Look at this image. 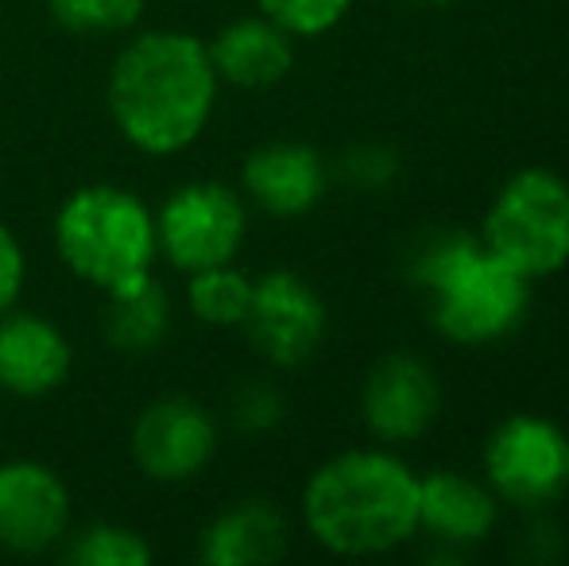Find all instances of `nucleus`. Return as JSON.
<instances>
[{
	"label": "nucleus",
	"instance_id": "f3484780",
	"mask_svg": "<svg viewBox=\"0 0 569 566\" xmlns=\"http://www.w3.org/2000/svg\"><path fill=\"white\" fill-rule=\"evenodd\" d=\"M109 322H106V334L117 349L124 354H148L156 349V341H163L167 334V291L163 284H156L151 276L143 287L136 291H124V295H109Z\"/></svg>",
	"mask_w": 569,
	"mask_h": 566
},
{
	"label": "nucleus",
	"instance_id": "1a4fd4ad",
	"mask_svg": "<svg viewBox=\"0 0 569 566\" xmlns=\"http://www.w3.org/2000/svg\"><path fill=\"white\" fill-rule=\"evenodd\" d=\"M218 454V419L190 396L151 400L132 424V458L151 481H190Z\"/></svg>",
	"mask_w": 569,
	"mask_h": 566
},
{
	"label": "nucleus",
	"instance_id": "ddd939ff",
	"mask_svg": "<svg viewBox=\"0 0 569 566\" xmlns=\"http://www.w3.org/2000/svg\"><path fill=\"white\" fill-rule=\"evenodd\" d=\"M70 341L54 322L23 310L0 315V388L12 396H47L67 380Z\"/></svg>",
	"mask_w": 569,
	"mask_h": 566
},
{
	"label": "nucleus",
	"instance_id": "2eb2a0df",
	"mask_svg": "<svg viewBox=\"0 0 569 566\" xmlns=\"http://www.w3.org/2000/svg\"><path fill=\"white\" fill-rule=\"evenodd\" d=\"M210 62L218 70V82L240 86V90H268V86L283 82L295 67V47L283 28L268 20V16H248V20H232L206 43Z\"/></svg>",
	"mask_w": 569,
	"mask_h": 566
},
{
	"label": "nucleus",
	"instance_id": "412c9836",
	"mask_svg": "<svg viewBox=\"0 0 569 566\" xmlns=\"http://www.w3.org/2000/svg\"><path fill=\"white\" fill-rule=\"evenodd\" d=\"M256 4H260V16H268L291 39H315L338 28L352 0H256Z\"/></svg>",
	"mask_w": 569,
	"mask_h": 566
},
{
	"label": "nucleus",
	"instance_id": "f03ea898",
	"mask_svg": "<svg viewBox=\"0 0 569 566\" xmlns=\"http://www.w3.org/2000/svg\"><path fill=\"white\" fill-rule=\"evenodd\" d=\"M307 532L333 555H383L419 536V474L391 450H345L302 489Z\"/></svg>",
	"mask_w": 569,
	"mask_h": 566
},
{
	"label": "nucleus",
	"instance_id": "393cba45",
	"mask_svg": "<svg viewBox=\"0 0 569 566\" xmlns=\"http://www.w3.org/2000/svg\"><path fill=\"white\" fill-rule=\"evenodd\" d=\"M407 4H422V8H442V4H453V0H407Z\"/></svg>",
	"mask_w": 569,
	"mask_h": 566
},
{
	"label": "nucleus",
	"instance_id": "0eeeda50",
	"mask_svg": "<svg viewBox=\"0 0 569 566\" xmlns=\"http://www.w3.org/2000/svg\"><path fill=\"white\" fill-rule=\"evenodd\" d=\"M248 234L244 198L226 182H187L179 187L156 218V237L163 257L179 272L232 265Z\"/></svg>",
	"mask_w": 569,
	"mask_h": 566
},
{
	"label": "nucleus",
	"instance_id": "b1692460",
	"mask_svg": "<svg viewBox=\"0 0 569 566\" xmlns=\"http://www.w3.org/2000/svg\"><path fill=\"white\" fill-rule=\"evenodd\" d=\"M20 287H23V249L12 229L0 221V315L12 310Z\"/></svg>",
	"mask_w": 569,
	"mask_h": 566
},
{
	"label": "nucleus",
	"instance_id": "39448f33",
	"mask_svg": "<svg viewBox=\"0 0 569 566\" xmlns=\"http://www.w3.org/2000/svg\"><path fill=\"white\" fill-rule=\"evenodd\" d=\"M480 241L523 280L558 276L569 265V182L547 167L516 171L496 190Z\"/></svg>",
	"mask_w": 569,
	"mask_h": 566
},
{
	"label": "nucleus",
	"instance_id": "f8f14e48",
	"mask_svg": "<svg viewBox=\"0 0 569 566\" xmlns=\"http://www.w3.org/2000/svg\"><path fill=\"white\" fill-rule=\"evenodd\" d=\"M240 182H244V195L271 218H302L326 198L330 167L310 143L276 140L244 159Z\"/></svg>",
	"mask_w": 569,
	"mask_h": 566
},
{
	"label": "nucleus",
	"instance_id": "aec40b11",
	"mask_svg": "<svg viewBox=\"0 0 569 566\" xmlns=\"http://www.w3.org/2000/svg\"><path fill=\"white\" fill-rule=\"evenodd\" d=\"M51 16L82 36H113L128 31L143 16V0H47Z\"/></svg>",
	"mask_w": 569,
	"mask_h": 566
},
{
	"label": "nucleus",
	"instance_id": "4468645a",
	"mask_svg": "<svg viewBox=\"0 0 569 566\" xmlns=\"http://www.w3.org/2000/svg\"><path fill=\"white\" fill-rule=\"evenodd\" d=\"M500 520L496 493L457 469H430L419 477V528H427L450 552L492 536Z\"/></svg>",
	"mask_w": 569,
	"mask_h": 566
},
{
	"label": "nucleus",
	"instance_id": "9d476101",
	"mask_svg": "<svg viewBox=\"0 0 569 566\" xmlns=\"http://www.w3.org/2000/svg\"><path fill=\"white\" fill-rule=\"evenodd\" d=\"M438 411H442V385L430 361L399 349L372 365L360 393V416L380 443H415L435 427Z\"/></svg>",
	"mask_w": 569,
	"mask_h": 566
},
{
	"label": "nucleus",
	"instance_id": "423d86ee",
	"mask_svg": "<svg viewBox=\"0 0 569 566\" xmlns=\"http://www.w3.org/2000/svg\"><path fill=\"white\" fill-rule=\"evenodd\" d=\"M480 458L496 500L523 513H542L569 489V435L547 416H508L488 435Z\"/></svg>",
	"mask_w": 569,
	"mask_h": 566
},
{
	"label": "nucleus",
	"instance_id": "6e6552de",
	"mask_svg": "<svg viewBox=\"0 0 569 566\" xmlns=\"http://www.w3.org/2000/svg\"><path fill=\"white\" fill-rule=\"evenodd\" d=\"M326 326H330V315H326L322 295L299 272H268L252 284L244 330L271 365L295 369L310 361L322 346Z\"/></svg>",
	"mask_w": 569,
	"mask_h": 566
},
{
	"label": "nucleus",
	"instance_id": "4be33fe9",
	"mask_svg": "<svg viewBox=\"0 0 569 566\" xmlns=\"http://www.w3.org/2000/svg\"><path fill=\"white\" fill-rule=\"evenodd\" d=\"M283 419V396L268 380H248L232 396V424L240 430H271Z\"/></svg>",
	"mask_w": 569,
	"mask_h": 566
},
{
	"label": "nucleus",
	"instance_id": "dca6fc26",
	"mask_svg": "<svg viewBox=\"0 0 569 566\" xmlns=\"http://www.w3.org/2000/svg\"><path fill=\"white\" fill-rule=\"evenodd\" d=\"M287 552V516L271 500H240L202 532V563L256 566Z\"/></svg>",
	"mask_w": 569,
	"mask_h": 566
},
{
	"label": "nucleus",
	"instance_id": "f257e3e1",
	"mask_svg": "<svg viewBox=\"0 0 569 566\" xmlns=\"http://www.w3.org/2000/svg\"><path fill=\"white\" fill-rule=\"evenodd\" d=\"M218 101V70L202 39L187 31H148L117 54L109 75V113L143 156H179L206 132Z\"/></svg>",
	"mask_w": 569,
	"mask_h": 566
},
{
	"label": "nucleus",
	"instance_id": "a211bd4d",
	"mask_svg": "<svg viewBox=\"0 0 569 566\" xmlns=\"http://www.w3.org/2000/svg\"><path fill=\"white\" fill-rule=\"evenodd\" d=\"M248 307H252V280L232 265L190 272V310L206 326H221V330L244 326Z\"/></svg>",
	"mask_w": 569,
	"mask_h": 566
},
{
	"label": "nucleus",
	"instance_id": "5701e85b",
	"mask_svg": "<svg viewBox=\"0 0 569 566\" xmlns=\"http://www.w3.org/2000/svg\"><path fill=\"white\" fill-rule=\"evenodd\" d=\"M341 175L352 182V187L380 190L399 175V156L391 148H380V143H360V148L345 151Z\"/></svg>",
	"mask_w": 569,
	"mask_h": 566
},
{
	"label": "nucleus",
	"instance_id": "20e7f679",
	"mask_svg": "<svg viewBox=\"0 0 569 566\" xmlns=\"http://www.w3.org/2000/svg\"><path fill=\"white\" fill-rule=\"evenodd\" d=\"M54 249L78 280L109 295L136 291L151 280L159 257L156 214L132 190L93 182L62 202L54 218Z\"/></svg>",
	"mask_w": 569,
	"mask_h": 566
},
{
	"label": "nucleus",
	"instance_id": "9b49d317",
	"mask_svg": "<svg viewBox=\"0 0 569 566\" xmlns=\"http://www.w3.org/2000/svg\"><path fill=\"white\" fill-rule=\"evenodd\" d=\"M70 528V489L51 466L16 458L0 466V547L39 555Z\"/></svg>",
	"mask_w": 569,
	"mask_h": 566
},
{
	"label": "nucleus",
	"instance_id": "6ab92c4d",
	"mask_svg": "<svg viewBox=\"0 0 569 566\" xmlns=\"http://www.w3.org/2000/svg\"><path fill=\"white\" fill-rule=\"evenodd\" d=\"M78 566H148L151 547L143 544L140 532L120 528V524H93L86 528L62 555Z\"/></svg>",
	"mask_w": 569,
	"mask_h": 566
},
{
	"label": "nucleus",
	"instance_id": "7ed1b4c3",
	"mask_svg": "<svg viewBox=\"0 0 569 566\" xmlns=\"http://www.w3.org/2000/svg\"><path fill=\"white\" fill-rule=\"evenodd\" d=\"M411 280L430 291V315L457 346L503 341L531 307V280L503 265L472 234L430 237L411 260Z\"/></svg>",
	"mask_w": 569,
	"mask_h": 566
}]
</instances>
